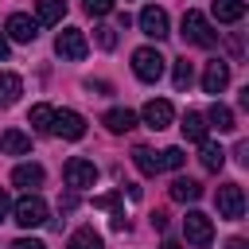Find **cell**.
Returning a JSON list of instances; mask_svg holds the SVG:
<instances>
[{
    "mask_svg": "<svg viewBox=\"0 0 249 249\" xmlns=\"http://www.w3.org/2000/svg\"><path fill=\"white\" fill-rule=\"evenodd\" d=\"M183 39L191 43V47H214L218 43V31L210 27V19L202 16V12H183Z\"/></svg>",
    "mask_w": 249,
    "mask_h": 249,
    "instance_id": "cell-1",
    "label": "cell"
},
{
    "mask_svg": "<svg viewBox=\"0 0 249 249\" xmlns=\"http://www.w3.org/2000/svg\"><path fill=\"white\" fill-rule=\"evenodd\" d=\"M163 66H167V58H163L156 47L132 51V74H136L140 82H160V78H163Z\"/></svg>",
    "mask_w": 249,
    "mask_h": 249,
    "instance_id": "cell-2",
    "label": "cell"
},
{
    "mask_svg": "<svg viewBox=\"0 0 249 249\" xmlns=\"http://www.w3.org/2000/svg\"><path fill=\"white\" fill-rule=\"evenodd\" d=\"M62 179H66V187H70V191H86V187H93V183H97V167H93V160L74 156V160H66Z\"/></svg>",
    "mask_w": 249,
    "mask_h": 249,
    "instance_id": "cell-3",
    "label": "cell"
},
{
    "mask_svg": "<svg viewBox=\"0 0 249 249\" xmlns=\"http://www.w3.org/2000/svg\"><path fill=\"white\" fill-rule=\"evenodd\" d=\"M214 202H218V214H222V218L237 222V218L245 214V191H241V183H222L218 195H214Z\"/></svg>",
    "mask_w": 249,
    "mask_h": 249,
    "instance_id": "cell-4",
    "label": "cell"
},
{
    "mask_svg": "<svg viewBox=\"0 0 249 249\" xmlns=\"http://www.w3.org/2000/svg\"><path fill=\"white\" fill-rule=\"evenodd\" d=\"M183 233H187V241H191L195 249H206V245L214 241V222H210L202 210H187V218H183Z\"/></svg>",
    "mask_w": 249,
    "mask_h": 249,
    "instance_id": "cell-5",
    "label": "cell"
},
{
    "mask_svg": "<svg viewBox=\"0 0 249 249\" xmlns=\"http://www.w3.org/2000/svg\"><path fill=\"white\" fill-rule=\"evenodd\" d=\"M54 51H58V58H66V62H82L86 51H89V43H86V35H82L78 27H62L58 39H54Z\"/></svg>",
    "mask_w": 249,
    "mask_h": 249,
    "instance_id": "cell-6",
    "label": "cell"
},
{
    "mask_svg": "<svg viewBox=\"0 0 249 249\" xmlns=\"http://www.w3.org/2000/svg\"><path fill=\"white\" fill-rule=\"evenodd\" d=\"M12 214H16V222H19L23 230H35V226L47 222V202H43L39 195H23V198L12 206Z\"/></svg>",
    "mask_w": 249,
    "mask_h": 249,
    "instance_id": "cell-7",
    "label": "cell"
},
{
    "mask_svg": "<svg viewBox=\"0 0 249 249\" xmlns=\"http://www.w3.org/2000/svg\"><path fill=\"white\" fill-rule=\"evenodd\" d=\"M51 132H54V136H66V140H82V136H86V117L74 113V109H54Z\"/></svg>",
    "mask_w": 249,
    "mask_h": 249,
    "instance_id": "cell-8",
    "label": "cell"
},
{
    "mask_svg": "<svg viewBox=\"0 0 249 249\" xmlns=\"http://www.w3.org/2000/svg\"><path fill=\"white\" fill-rule=\"evenodd\" d=\"M140 31H144L148 39H167V35H171V31H167V12L156 8V4H148V8L140 12Z\"/></svg>",
    "mask_w": 249,
    "mask_h": 249,
    "instance_id": "cell-9",
    "label": "cell"
},
{
    "mask_svg": "<svg viewBox=\"0 0 249 249\" xmlns=\"http://www.w3.org/2000/svg\"><path fill=\"white\" fill-rule=\"evenodd\" d=\"M226 86H230V62H222V58H210V62H206V70H202V89L218 97Z\"/></svg>",
    "mask_w": 249,
    "mask_h": 249,
    "instance_id": "cell-10",
    "label": "cell"
},
{
    "mask_svg": "<svg viewBox=\"0 0 249 249\" xmlns=\"http://www.w3.org/2000/svg\"><path fill=\"white\" fill-rule=\"evenodd\" d=\"M4 31H8L16 43H31V39L39 35V23H35L31 16H23V12H12L8 23H4Z\"/></svg>",
    "mask_w": 249,
    "mask_h": 249,
    "instance_id": "cell-11",
    "label": "cell"
},
{
    "mask_svg": "<svg viewBox=\"0 0 249 249\" xmlns=\"http://www.w3.org/2000/svg\"><path fill=\"white\" fill-rule=\"evenodd\" d=\"M171 117H175V109H171V101H163V97H152L148 105H144V124L148 128H167L171 124Z\"/></svg>",
    "mask_w": 249,
    "mask_h": 249,
    "instance_id": "cell-12",
    "label": "cell"
},
{
    "mask_svg": "<svg viewBox=\"0 0 249 249\" xmlns=\"http://www.w3.org/2000/svg\"><path fill=\"white\" fill-rule=\"evenodd\" d=\"M43 179H47V171H43L39 163H19V167L12 171V183H16V187H23L27 195H35V191L43 187Z\"/></svg>",
    "mask_w": 249,
    "mask_h": 249,
    "instance_id": "cell-13",
    "label": "cell"
},
{
    "mask_svg": "<svg viewBox=\"0 0 249 249\" xmlns=\"http://www.w3.org/2000/svg\"><path fill=\"white\" fill-rule=\"evenodd\" d=\"M179 128H183V136H187L191 144H202V140H206V128H210V124H206V117H202L198 109H187V113H183V124H179Z\"/></svg>",
    "mask_w": 249,
    "mask_h": 249,
    "instance_id": "cell-14",
    "label": "cell"
},
{
    "mask_svg": "<svg viewBox=\"0 0 249 249\" xmlns=\"http://www.w3.org/2000/svg\"><path fill=\"white\" fill-rule=\"evenodd\" d=\"M210 12H214L218 23H241L245 19V0H214Z\"/></svg>",
    "mask_w": 249,
    "mask_h": 249,
    "instance_id": "cell-15",
    "label": "cell"
},
{
    "mask_svg": "<svg viewBox=\"0 0 249 249\" xmlns=\"http://www.w3.org/2000/svg\"><path fill=\"white\" fill-rule=\"evenodd\" d=\"M0 152H8V156H27V152H31V136L19 132V128H8V132H0Z\"/></svg>",
    "mask_w": 249,
    "mask_h": 249,
    "instance_id": "cell-16",
    "label": "cell"
},
{
    "mask_svg": "<svg viewBox=\"0 0 249 249\" xmlns=\"http://www.w3.org/2000/svg\"><path fill=\"white\" fill-rule=\"evenodd\" d=\"M206 121H210L218 132H233V128H237V117H233V109H230V105H222V101H214V105H210Z\"/></svg>",
    "mask_w": 249,
    "mask_h": 249,
    "instance_id": "cell-17",
    "label": "cell"
},
{
    "mask_svg": "<svg viewBox=\"0 0 249 249\" xmlns=\"http://www.w3.org/2000/svg\"><path fill=\"white\" fill-rule=\"evenodd\" d=\"M19 93H23V82H19V74H12V70H0V105H16V101H19Z\"/></svg>",
    "mask_w": 249,
    "mask_h": 249,
    "instance_id": "cell-18",
    "label": "cell"
},
{
    "mask_svg": "<svg viewBox=\"0 0 249 249\" xmlns=\"http://www.w3.org/2000/svg\"><path fill=\"white\" fill-rule=\"evenodd\" d=\"M66 249H105V241H101V233H97L93 226H82V230H74V233H70Z\"/></svg>",
    "mask_w": 249,
    "mask_h": 249,
    "instance_id": "cell-19",
    "label": "cell"
},
{
    "mask_svg": "<svg viewBox=\"0 0 249 249\" xmlns=\"http://www.w3.org/2000/svg\"><path fill=\"white\" fill-rule=\"evenodd\" d=\"M101 121H105L109 132H128V128H136V113H132V109H109Z\"/></svg>",
    "mask_w": 249,
    "mask_h": 249,
    "instance_id": "cell-20",
    "label": "cell"
},
{
    "mask_svg": "<svg viewBox=\"0 0 249 249\" xmlns=\"http://www.w3.org/2000/svg\"><path fill=\"white\" fill-rule=\"evenodd\" d=\"M171 198H175V202H198V198H202V187H198L195 179H183V175H179V179H171Z\"/></svg>",
    "mask_w": 249,
    "mask_h": 249,
    "instance_id": "cell-21",
    "label": "cell"
},
{
    "mask_svg": "<svg viewBox=\"0 0 249 249\" xmlns=\"http://www.w3.org/2000/svg\"><path fill=\"white\" fill-rule=\"evenodd\" d=\"M132 163H136L140 175H156V171H160V156H156L152 148H144V144L132 148Z\"/></svg>",
    "mask_w": 249,
    "mask_h": 249,
    "instance_id": "cell-22",
    "label": "cell"
},
{
    "mask_svg": "<svg viewBox=\"0 0 249 249\" xmlns=\"http://www.w3.org/2000/svg\"><path fill=\"white\" fill-rule=\"evenodd\" d=\"M27 124H31L35 132H51V124H54V109H51V105H31Z\"/></svg>",
    "mask_w": 249,
    "mask_h": 249,
    "instance_id": "cell-23",
    "label": "cell"
},
{
    "mask_svg": "<svg viewBox=\"0 0 249 249\" xmlns=\"http://www.w3.org/2000/svg\"><path fill=\"white\" fill-rule=\"evenodd\" d=\"M198 148H202V152H198L202 167H206V171H222V163H226V152H222L218 144H210V140H202Z\"/></svg>",
    "mask_w": 249,
    "mask_h": 249,
    "instance_id": "cell-24",
    "label": "cell"
},
{
    "mask_svg": "<svg viewBox=\"0 0 249 249\" xmlns=\"http://www.w3.org/2000/svg\"><path fill=\"white\" fill-rule=\"evenodd\" d=\"M66 16V0H39V19L35 23H62Z\"/></svg>",
    "mask_w": 249,
    "mask_h": 249,
    "instance_id": "cell-25",
    "label": "cell"
},
{
    "mask_svg": "<svg viewBox=\"0 0 249 249\" xmlns=\"http://www.w3.org/2000/svg\"><path fill=\"white\" fill-rule=\"evenodd\" d=\"M171 82H175V89H179V93H183V89H191V82H195V66H191L187 58H179V62H175Z\"/></svg>",
    "mask_w": 249,
    "mask_h": 249,
    "instance_id": "cell-26",
    "label": "cell"
},
{
    "mask_svg": "<svg viewBox=\"0 0 249 249\" xmlns=\"http://www.w3.org/2000/svg\"><path fill=\"white\" fill-rule=\"evenodd\" d=\"M183 163H187L183 148H163V152H160V167H171V171H175V167H183Z\"/></svg>",
    "mask_w": 249,
    "mask_h": 249,
    "instance_id": "cell-27",
    "label": "cell"
},
{
    "mask_svg": "<svg viewBox=\"0 0 249 249\" xmlns=\"http://www.w3.org/2000/svg\"><path fill=\"white\" fill-rule=\"evenodd\" d=\"M93 39L101 51H113L117 47V27H93Z\"/></svg>",
    "mask_w": 249,
    "mask_h": 249,
    "instance_id": "cell-28",
    "label": "cell"
},
{
    "mask_svg": "<svg viewBox=\"0 0 249 249\" xmlns=\"http://www.w3.org/2000/svg\"><path fill=\"white\" fill-rule=\"evenodd\" d=\"M93 206H101V210H117V214H121V195H97Z\"/></svg>",
    "mask_w": 249,
    "mask_h": 249,
    "instance_id": "cell-29",
    "label": "cell"
},
{
    "mask_svg": "<svg viewBox=\"0 0 249 249\" xmlns=\"http://www.w3.org/2000/svg\"><path fill=\"white\" fill-rule=\"evenodd\" d=\"M86 12L89 16H109L113 12V0H86Z\"/></svg>",
    "mask_w": 249,
    "mask_h": 249,
    "instance_id": "cell-30",
    "label": "cell"
},
{
    "mask_svg": "<svg viewBox=\"0 0 249 249\" xmlns=\"http://www.w3.org/2000/svg\"><path fill=\"white\" fill-rule=\"evenodd\" d=\"M8 249H47L43 241H35V237H19V241H12Z\"/></svg>",
    "mask_w": 249,
    "mask_h": 249,
    "instance_id": "cell-31",
    "label": "cell"
},
{
    "mask_svg": "<svg viewBox=\"0 0 249 249\" xmlns=\"http://www.w3.org/2000/svg\"><path fill=\"white\" fill-rule=\"evenodd\" d=\"M12 210V202H8V191H0V222H4V214Z\"/></svg>",
    "mask_w": 249,
    "mask_h": 249,
    "instance_id": "cell-32",
    "label": "cell"
},
{
    "mask_svg": "<svg viewBox=\"0 0 249 249\" xmlns=\"http://www.w3.org/2000/svg\"><path fill=\"white\" fill-rule=\"evenodd\" d=\"M152 226H156V230H163V226H167V214H160V210H156V214H152Z\"/></svg>",
    "mask_w": 249,
    "mask_h": 249,
    "instance_id": "cell-33",
    "label": "cell"
},
{
    "mask_svg": "<svg viewBox=\"0 0 249 249\" xmlns=\"http://www.w3.org/2000/svg\"><path fill=\"white\" fill-rule=\"evenodd\" d=\"M226 249H249V245H245V241H241V237H233V241H230V245H226Z\"/></svg>",
    "mask_w": 249,
    "mask_h": 249,
    "instance_id": "cell-34",
    "label": "cell"
},
{
    "mask_svg": "<svg viewBox=\"0 0 249 249\" xmlns=\"http://www.w3.org/2000/svg\"><path fill=\"white\" fill-rule=\"evenodd\" d=\"M4 58H8V39L0 35V62H4Z\"/></svg>",
    "mask_w": 249,
    "mask_h": 249,
    "instance_id": "cell-35",
    "label": "cell"
}]
</instances>
